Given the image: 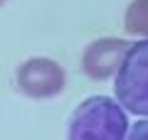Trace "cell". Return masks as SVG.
Returning a JSON list of instances; mask_svg holds the SVG:
<instances>
[{"label": "cell", "instance_id": "obj_3", "mask_svg": "<svg viewBox=\"0 0 148 140\" xmlns=\"http://www.w3.org/2000/svg\"><path fill=\"white\" fill-rule=\"evenodd\" d=\"M17 86L32 99H52L64 88V71L52 59H27L17 71Z\"/></svg>", "mask_w": 148, "mask_h": 140}, {"label": "cell", "instance_id": "obj_6", "mask_svg": "<svg viewBox=\"0 0 148 140\" xmlns=\"http://www.w3.org/2000/svg\"><path fill=\"white\" fill-rule=\"evenodd\" d=\"M126 140H148V120H138V123L128 130Z\"/></svg>", "mask_w": 148, "mask_h": 140}, {"label": "cell", "instance_id": "obj_5", "mask_svg": "<svg viewBox=\"0 0 148 140\" xmlns=\"http://www.w3.org/2000/svg\"><path fill=\"white\" fill-rule=\"evenodd\" d=\"M126 32L148 37V0H133L126 10Z\"/></svg>", "mask_w": 148, "mask_h": 140}, {"label": "cell", "instance_id": "obj_1", "mask_svg": "<svg viewBox=\"0 0 148 140\" xmlns=\"http://www.w3.org/2000/svg\"><path fill=\"white\" fill-rule=\"evenodd\" d=\"M128 120L121 103L91 96L74 111L69 120V140H126Z\"/></svg>", "mask_w": 148, "mask_h": 140}, {"label": "cell", "instance_id": "obj_2", "mask_svg": "<svg viewBox=\"0 0 148 140\" xmlns=\"http://www.w3.org/2000/svg\"><path fill=\"white\" fill-rule=\"evenodd\" d=\"M116 99L126 111L148 116V39L131 44L116 74Z\"/></svg>", "mask_w": 148, "mask_h": 140}, {"label": "cell", "instance_id": "obj_4", "mask_svg": "<svg viewBox=\"0 0 148 140\" xmlns=\"http://www.w3.org/2000/svg\"><path fill=\"white\" fill-rule=\"evenodd\" d=\"M128 49H131V44L126 39H114V37L91 42L82 57V67H84L86 76L94 81H104V79L119 74Z\"/></svg>", "mask_w": 148, "mask_h": 140}]
</instances>
